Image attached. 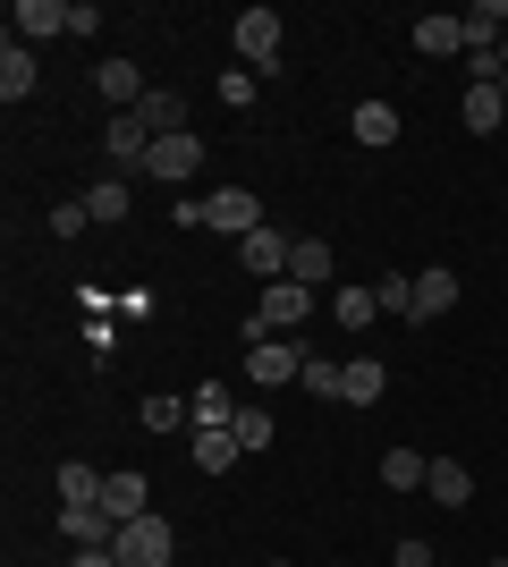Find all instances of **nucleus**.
I'll list each match as a JSON object with an SVG mask.
<instances>
[{"instance_id": "34", "label": "nucleus", "mask_w": 508, "mask_h": 567, "mask_svg": "<svg viewBox=\"0 0 508 567\" xmlns=\"http://www.w3.org/2000/svg\"><path fill=\"white\" fill-rule=\"evenodd\" d=\"M85 220H94L85 204H60V213H51V237H85Z\"/></svg>"}, {"instance_id": "35", "label": "nucleus", "mask_w": 508, "mask_h": 567, "mask_svg": "<svg viewBox=\"0 0 508 567\" xmlns=\"http://www.w3.org/2000/svg\"><path fill=\"white\" fill-rule=\"evenodd\" d=\"M390 567H433V550H424V543H398V559H390Z\"/></svg>"}, {"instance_id": "25", "label": "nucleus", "mask_w": 508, "mask_h": 567, "mask_svg": "<svg viewBox=\"0 0 508 567\" xmlns=\"http://www.w3.org/2000/svg\"><path fill=\"white\" fill-rule=\"evenodd\" d=\"M229 432H238V450H246V457H263L271 441H280V424H271V406H238V424H229Z\"/></svg>"}, {"instance_id": "18", "label": "nucleus", "mask_w": 508, "mask_h": 567, "mask_svg": "<svg viewBox=\"0 0 508 567\" xmlns=\"http://www.w3.org/2000/svg\"><path fill=\"white\" fill-rule=\"evenodd\" d=\"M449 306H458V271H449V262H433V271L415 280V322H440Z\"/></svg>"}, {"instance_id": "17", "label": "nucleus", "mask_w": 508, "mask_h": 567, "mask_svg": "<svg viewBox=\"0 0 508 567\" xmlns=\"http://www.w3.org/2000/svg\"><path fill=\"white\" fill-rule=\"evenodd\" d=\"M136 118H145L153 144H162V136H187V94H162V85H153V94L136 102Z\"/></svg>"}, {"instance_id": "3", "label": "nucleus", "mask_w": 508, "mask_h": 567, "mask_svg": "<svg viewBox=\"0 0 508 567\" xmlns=\"http://www.w3.org/2000/svg\"><path fill=\"white\" fill-rule=\"evenodd\" d=\"M229 43H238V60H246L255 76H263V69H280V9H238Z\"/></svg>"}, {"instance_id": "27", "label": "nucleus", "mask_w": 508, "mask_h": 567, "mask_svg": "<svg viewBox=\"0 0 508 567\" xmlns=\"http://www.w3.org/2000/svg\"><path fill=\"white\" fill-rule=\"evenodd\" d=\"M331 313H339V331H364V322L382 313V297H373V288H331Z\"/></svg>"}, {"instance_id": "37", "label": "nucleus", "mask_w": 508, "mask_h": 567, "mask_svg": "<svg viewBox=\"0 0 508 567\" xmlns=\"http://www.w3.org/2000/svg\"><path fill=\"white\" fill-rule=\"evenodd\" d=\"M491 567H508V559H491Z\"/></svg>"}, {"instance_id": "22", "label": "nucleus", "mask_w": 508, "mask_h": 567, "mask_svg": "<svg viewBox=\"0 0 508 567\" xmlns=\"http://www.w3.org/2000/svg\"><path fill=\"white\" fill-rule=\"evenodd\" d=\"M424 492H433L440 508H466V499H475V474H466L458 457H433V474H424Z\"/></svg>"}, {"instance_id": "8", "label": "nucleus", "mask_w": 508, "mask_h": 567, "mask_svg": "<svg viewBox=\"0 0 508 567\" xmlns=\"http://www.w3.org/2000/svg\"><path fill=\"white\" fill-rule=\"evenodd\" d=\"M195 162H204V144H195V127H187V136H162V144L145 153V178H162V187H187Z\"/></svg>"}, {"instance_id": "19", "label": "nucleus", "mask_w": 508, "mask_h": 567, "mask_svg": "<svg viewBox=\"0 0 508 567\" xmlns=\"http://www.w3.org/2000/svg\"><path fill=\"white\" fill-rule=\"evenodd\" d=\"M25 94H34V43L9 34V43H0V102H25Z\"/></svg>"}, {"instance_id": "33", "label": "nucleus", "mask_w": 508, "mask_h": 567, "mask_svg": "<svg viewBox=\"0 0 508 567\" xmlns=\"http://www.w3.org/2000/svg\"><path fill=\"white\" fill-rule=\"evenodd\" d=\"M220 102H229V111H246V102H255V69H229V76H220Z\"/></svg>"}, {"instance_id": "14", "label": "nucleus", "mask_w": 508, "mask_h": 567, "mask_svg": "<svg viewBox=\"0 0 508 567\" xmlns=\"http://www.w3.org/2000/svg\"><path fill=\"white\" fill-rule=\"evenodd\" d=\"M9 25H18V43H43V34H69V0H18V9H9Z\"/></svg>"}, {"instance_id": "12", "label": "nucleus", "mask_w": 508, "mask_h": 567, "mask_svg": "<svg viewBox=\"0 0 508 567\" xmlns=\"http://www.w3.org/2000/svg\"><path fill=\"white\" fill-rule=\"evenodd\" d=\"M398 136H407V118H398V102L364 94V102H356V144H373V153H382V144H398Z\"/></svg>"}, {"instance_id": "1", "label": "nucleus", "mask_w": 508, "mask_h": 567, "mask_svg": "<svg viewBox=\"0 0 508 567\" xmlns=\"http://www.w3.org/2000/svg\"><path fill=\"white\" fill-rule=\"evenodd\" d=\"M111 550H120V567H169V559H178V534H169V517L153 508V517L120 525V534H111Z\"/></svg>"}, {"instance_id": "5", "label": "nucleus", "mask_w": 508, "mask_h": 567, "mask_svg": "<svg viewBox=\"0 0 508 567\" xmlns=\"http://www.w3.org/2000/svg\"><path fill=\"white\" fill-rule=\"evenodd\" d=\"M314 297L322 288H305V280H271L263 297H255V322H263V331H297V322L314 313Z\"/></svg>"}, {"instance_id": "11", "label": "nucleus", "mask_w": 508, "mask_h": 567, "mask_svg": "<svg viewBox=\"0 0 508 567\" xmlns=\"http://www.w3.org/2000/svg\"><path fill=\"white\" fill-rule=\"evenodd\" d=\"M102 153H111V162H120V169H145V153H153L145 118H136V111H120V118H111V127H102Z\"/></svg>"}, {"instance_id": "10", "label": "nucleus", "mask_w": 508, "mask_h": 567, "mask_svg": "<svg viewBox=\"0 0 508 567\" xmlns=\"http://www.w3.org/2000/svg\"><path fill=\"white\" fill-rule=\"evenodd\" d=\"M94 94L111 102V118L136 111V102H145V69H136V60H102V69H94Z\"/></svg>"}, {"instance_id": "30", "label": "nucleus", "mask_w": 508, "mask_h": 567, "mask_svg": "<svg viewBox=\"0 0 508 567\" xmlns=\"http://www.w3.org/2000/svg\"><path fill=\"white\" fill-rule=\"evenodd\" d=\"M339 373H348V364H331V355H305L297 390H305V399H339Z\"/></svg>"}, {"instance_id": "38", "label": "nucleus", "mask_w": 508, "mask_h": 567, "mask_svg": "<svg viewBox=\"0 0 508 567\" xmlns=\"http://www.w3.org/2000/svg\"><path fill=\"white\" fill-rule=\"evenodd\" d=\"M280 567H289V559H280Z\"/></svg>"}, {"instance_id": "39", "label": "nucleus", "mask_w": 508, "mask_h": 567, "mask_svg": "<svg viewBox=\"0 0 508 567\" xmlns=\"http://www.w3.org/2000/svg\"><path fill=\"white\" fill-rule=\"evenodd\" d=\"M500 432H508V424H500Z\"/></svg>"}, {"instance_id": "16", "label": "nucleus", "mask_w": 508, "mask_h": 567, "mask_svg": "<svg viewBox=\"0 0 508 567\" xmlns=\"http://www.w3.org/2000/svg\"><path fill=\"white\" fill-rule=\"evenodd\" d=\"M415 51H424V60H449V51H466V18H449V9L415 18Z\"/></svg>"}, {"instance_id": "24", "label": "nucleus", "mask_w": 508, "mask_h": 567, "mask_svg": "<svg viewBox=\"0 0 508 567\" xmlns=\"http://www.w3.org/2000/svg\"><path fill=\"white\" fill-rule=\"evenodd\" d=\"M424 450H382V492H424Z\"/></svg>"}, {"instance_id": "9", "label": "nucleus", "mask_w": 508, "mask_h": 567, "mask_svg": "<svg viewBox=\"0 0 508 567\" xmlns=\"http://www.w3.org/2000/svg\"><path fill=\"white\" fill-rule=\"evenodd\" d=\"M102 508H111V525H136V517H153V483L136 466H120L111 483H102Z\"/></svg>"}, {"instance_id": "26", "label": "nucleus", "mask_w": 508, "mask_h": 567, "mask_svg": "<svg viewBox=\"0 0 508 567\" xmlns=\"http://www.w3.org/2000/svg\"><path fill=\"white\" fill-rule=\"evenodd\" d=\"M51 483H60V499H102V483H111V474L85 466V457H60V474H51Z\"/></svg>"}, {"instance_id": "4", "label": "nucleus", "mask_w": 508, "mask_h": 567, "mask_svg": "<svg viewBox=\"0 0 508 567\" xmlns=\"http://www.w3.org/2000/svg\"><path fill=\"white\" fill-rule=\"evenodd\" d=\"M204 229L255 237V229H263V195H255V187H212V195H204Z\"/></svg>"}, {"instance_id": "15", "label": "nucleus", "mask_w": 508, "mask_h": 567, "mask_svg": "<svg viewBox=\"0 0 508 567\" xmlns=\"http://www.w3.org/2000/svg\"><path fill=\"white\" fill-rule=\"evenodd\" d=\"M458 18H466V51H500L508 43V0H475Z\"/></svg>"}, {"instance_id": "2", "label": "nucleus", "mask_w": 508, "mask_h": 567, "mask_svg": "<svg viewBox=\"0 0 508 567\" xmlns=\"http://www.w3.org/2000/svg\"><path fill=\"white\" fill-rule=\"evenodd\" d=\"M305 355H314V348H297V331H271V339L246 348V381H255V390H280V381L305 373Z\"/></svg>"}, {"instance_id": "13", "label": "nucleus", "mask_w": 508, "mask_h": 567, "mask_svg": "<svg viewBox=\"0 0 508 567\" xmlns=\"http://www.w3.org/2000/svg\"><path fill=\"white\" fill-rule=\"evenodd\" d=\"M458 118H466V136H500V127H508V94H500V85H466Z\"/></svg>"}, {"instance_id": "28", "label": "nucleus", "mask_w": 508, "mask_h": 567, "mask_svg": "<svg viewBox=\"0 0 508 567\" xmlns=\"http://www.w3.org/2000/svg\"><path fill=\"white\" fill-rule=\"evenodd\" d=\"M187 415H195V432H204V424H238V399H229L220 381H204V390L187 399Z\"/></svg>"}, {"instance_id": "36", "label": "nucleus", "mask_w": 508, "mask_h": 567, "mask_svg": "<svg viewBox=\"0 0 508 567\" xmlns=\"http://www.w3.org/2000/svg\"><path fill=\"white\" fill-rule=\"evenodd\" d=\"M500 94H508V69H500Z\"/></svg>"}, {"instance_id": "29", "label": "nucleus", "mask_w": 508, "mask_h": 567, "mask_svg": "<svg viewBox=\"0 0 508 567\" xmlns=\"http://www.w3.org/2000/svg\"><path fill=\"white\" fill-rule=\"evenodd\" d=\"M85 213L94 220H127V178H94V187H85Z\"/></svg>"}, {"instance_id": "31", "label": "nucleus", "mask_w": 508, "mask_h": 567, "mask_svg": "<svg viewBox=\"0 0 508 567\" xmlns=\"http://www.w3.org/2000/svg\"><path fill=\"white\" fill-rule=\"evenodd\" d=\"M373 297H382V313H407V322H415V280H407V271H382Z\"/></svg>"}, {"instance_id": "32", "label": "nucleus", "mask_w": 508, "mask_h": 567, "mask_svg": "<svg viewBox=\"0 0 508 567\" xmlns=\"http://www.w3.org/2000/svg\"><path fill=\"white\" fill-rule=\"evenodd\" d=\"M178 424H195L187 399H145V432H178Z\"/></svg>"}, {"instance_id": "20", "label": "nucleus", "mask_w": 508, "mask_h": 567, "mask_svg": "<svg viewBox=\"0 0 508 567\" xmlns=\"http://www.w3.org/2000/svg\"><path fill=\"white\" fill-rule=\"evenodd\" d=\"M382 390H390V364H373V355H356V364L339 373V399L348 406H382Z\"/></svg>"}, {"instance_id": "6", "label": "nucleus", "mask_w": 508, "mask_h": 567, "mask_svg": "<svg viewBox=\"0 0 508 567\" xmlns=\"http://www.w3.org/2000/svg\"><path fill=\"white\" fill-rule=\"evenodd\" d=\"M289 255H297V237L289 229H255V237H238V262L255 271V280H289Z\"/></svg>"}, {"instance_id": "7", "label": "nucleus", "mask_w": 508, "mask_h": 567, "mask_svg": "<svg viewBox=\"0 0 508 567\" xmlns=\"http://www.w3.org/2000/svg\"><path fill=\"white\" fill-rule=\"evenodd\" d=\"M60 534H69L76 550H111V534H120V525H111V508H102V499H60Z\"/></svg>"}, {"instance_id": "23", "label": "nucleus", "mask_w": 508, "mask_h": 567, "mask_svg": "<svg viewBox=\"0 0 508 567\" xmlns=\"http://www.w3.org/2000/svg\"><path fill=\"white\" fill-rule=\"evenodd\" d=\"M289 280H305V288H331V237H297Z\"/></svg>"}, {"instance_id": "21", "label": "nucleus", "mask_w": 508, "mask_h": 567, "mask_svg": "<svg viewBox=\"0 0 508 567\" xmlns=\"http://www.w3.org/2000/svg\"><path fill=\"white\" fill-rule=\"evenodd\" d=\"M238 432H229V424H204V432H195V466H204V474H229V466H238Z\"/></svg>"}]
</instances>
